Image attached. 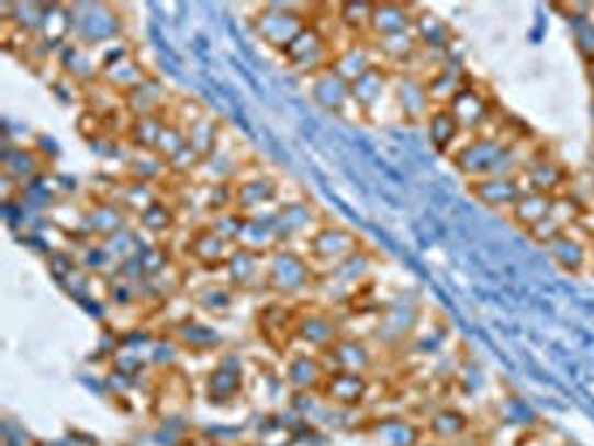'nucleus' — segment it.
<instances>
[{
	"instance_id": "1",
	"label": "nucleus",
	"mask_w": 594,
	"mask_h": 446,
	"mask_svg": "<svg viewBox=\"0 0 594 446\" xmlns=\"http://www.w3.org/2000/svg\"><path fill=\"white\" fill-rule=\"evenodd\" d=\"M529 153L520 149V141L503 137L500 132H482L463 137V143L452 153L455 170L467 182L487 179V176H520Z\"/></svg>"
},
{
	"instance_id": "2",
	"label": "nucleus",
	"mask_w": 594,
	"mask_h": 446,
	"mask_svg": "<svg viewBox=\"0 0 594 446\" xmlns=\"http://www.w3.org/2000/svg\"><path fill=\"white\" fill-rule=\"evenodd\" d=\"M318 275L301 247H277L265 256V292L277 301L298 304L301 298L315 292Z\"/></svg>"
},
{
	"instance_id": "3",
	"label": "nucleus",
	"mask_w": 594,
	"mask_h": 446,
	"mask_svg": "<svg viewBox=\"0 0 594 446\" xmlns=\"http://www.w3.org/2000/svg\"><path fill=\"white\" fill-rule=\"evenodd\" d=\"M71 42H81L99 52L111 42H120L125 33V19L113 3H69Z\"/></svg>"
},
{
	"instance_id": "4",
	"label": "nucleus",
	"mask_w": 594,
	"mask_h": 446,
	"mask_svg": "<svg viewBox=\"0 0 594 446\" xmlns=\"http://www.w3.org/2000/svg\"><path fill=\"white\" fill-rule=\"evenodd\" d=\"M360 247H363V242H360V235L354 233V230H348L343 223L324 221L301 250L315 268V275L324 277L333 268H339L348 256L357 254Z\"/></svg>"
},
{
	"instance_id": "5",
	"label": "nucleus",
	"mask_w": 594,
	"mask_h": 446,
	"mask_svg": "<svg viewBox=\"0 0 594 446\" xmlns=\"http://www.w3.org/2000/svg\"><path fill=\"white\" fill-rule=\"evenodd\" d=\"M310 21H313L310 19V10L301 7V3H262L259 10L253 12L250 24L253 33H256L268 48L282 52Z\"/></svg>"
},
{
	"instance_id": "6",
	"label": "nucleus",
	"mask_w": 594,
	"mask_h": 446,
	"mask_svg": "<svg viewBox=\"0 0 594 446\" xmlns=\"http://www.w3.org/2000/svg\"><path fill=\"white\" fill-rule=\"evenodd\" d=\"M374 271V256L360 247L357 254L348 256L339 268H333L324 277H318L315 292L322 298V304L333 310V304H348L354 294L360 292V286L369 283V277Z\"/></svg>"
},
{
	"instance_id": "7",
	"label": "nucleus",
	"mask_w": 594,
	"mask_h": 446,
	"mask_svg": "<svg viewBox=\"0 0 594 446\" xmlns=\"http://www.w3.org/2000/svg\"><path fill=\"white\" fill-rule=\"evenodd\" d=\"M333 54H336V48H333L330 36H327L315 21H310V24H306V27L282 48L280 57L285 60L289 69L301 71V75L310 78L315 71H322L330 66Z\"/></svg>"
},
{
	"instance_id": "8",
	"label": "nucleus",
	"mask_w": 594,
	"mask_h": 446,
	"mask_svg": "<svg viewBox=\"0 0 594 446\" xmlns=\"http://www.w3.org/2000/svg\"><path fill=\"white\" fill-rule=\"evenodd\" d=\"M324 221L327 218L303 197H292V200L285 197L273 209V230H277L280 247H303Z\"/></svg>"
},
{
	"instance_id": "9",
	"label": "nucleus",
	"mask_w": 594,
	"mask_h": 446,
	"mask_svg": "<svg viewBox=\"0 0 594 446\" xmlns=\"http://www.w3.org/2000/svg\"><path fill=\"white\" fill-rule=\"evenodd\" d=\"M282 185L277 176L265 170H244L235 182H232V209L242 214H262L271 212L282 203Z\"/></svg>"
},
{
	"instance_id": "10",
	"label": "nucleus",
	"mask_w": 594,
	"mask_h": 446,
	"mask_svg": "<svg viewBox=\"0 0 594 446\" xmlns=\"http://www.w3.org/2000/svg\"><path fill=\"white\" fill-rule=\"evenodd\" d=\"M339 336H343V325L333 315L330 306H301L298 315H294V343L306 348V352L324 355Z\"/></svg>"
},
{
	"instance_id": "11",
	"label": "nucleus",
	"mask_w": 594,
	"mask_h": 446,
	"mask_svg": "<svg viewBox=\"0 0 594 446\" xmlns=\"http://www.w3.org/2000/svg\"><path fill=\"white\" fill-rule=\"evenodd\" d=\"M395 113L404 122H425L432 113V99H428V87H425V75L416 69L393 71V92H390Z\"/></svg>"
},
{
	"instance_id": "12",
	"label": "nucleus",
	"mask_w": 594,
	"mask_h": 446,
	"mask_svg": "<svg viewBox=\"0 0 594 446\" xmlns=\"http://www.w3.org/2000/svg\"><path fill=\"white\" fill-rule=\"evenodd\" d=\"M132 214L125 212L113 197H104V200H96L87 209H81L75 233L81 235V238H90V242H104V238H111L113 233H120V230L132 226Z\"/></svg>"
},
{
	"instance_id": "13",
	"label": "nucleus",
	"mask_w": 594,
	"mask_h": 446,
	"mask_svg": "<svg viewBox=\"0 0 594 446\" xmlns=\"http://www.w3.org/2000/svg\"><path fill=\"white\" fill-rule=\"evenodd\" d=\"M247 387V369L238 355H223L214 369L205 376V399L214 408H226L238 402Z\"/></svg>"
},
{
	"instance_id": "14",
	"label": "nucleus",
	"mask_w": 594,
	"mask_h": 446,
	"mask_svg": "<svg viewBox=\"0 0 594 446\" xmlns=\"http://www.w3.org/2000/svg\"><path fill=\"white\" fill-rule=\"evenodd\" d=\"M446 108L452 111V116L458 120V125H461V132L470 134V137L487 132V125L494 120V102H491V96L473 81L467 83Z\"/></svg>"
},
{
	"instance_id": "15",
	"label": "nucleus",
	"mask_w": 594,
	"mask_h": 446,
	"mask_svg": "<svg viewBox=\"0 0 594 446\" xmlns=\"http://www.w3.org/2000/svg\"><path fill=\"white\" fill-rule=\"evenodd\" d=\"M520 179H524L526 191H541V193H564L568 188V179H571V170L568 164H562L553 153L547 149H535L526 158L524 170H520Z\"/></svg>"
},
{
	"instance_id": "16",
	"label": "nucleus",
	"mask_w": 594,
	"mask_h": 446,
	"mask_svg": "<svg viewBox=\"0 0 594 446\" xmlns=\"http://www.w3.org/2000/svg\"><path fill=\"white\" fill-rule=\"evenodd\" d=\"M369 390H372V378L363 376V372L330 369L327 378H324L322 390H318V399H324L330 408H339V411H354V408L366 405Z\"/></svg>"
},
{
	"instance_id": "17",
	"label": "nucleus",
	"mask_w": 594,
	"mask_h": 446,
	"mask_svg": "<svg viewBox=\"0 0 594 446\" xmlns=\"http://www.w3.org/2000/svg\"><path fill=\"white\" fill-rule=\"evenodd\" d=\"M232 247H235V244L226 242L221 233H214L209 223L193 226L188 238H184V256H188L197 268H202V271H223Z\"/></svg>"
},
{
	"instance_id": "18",
	"label": "nucleus",
	"mask_w": 594,
	"mask_h": 446,
	"mask_svg": "<svg viewBox=\"0 0 594 446\" xmlns=\"http://www.w3.org/2000/svg\"><path fill=\"white\" fill-rule=\"evenodd\" d=\"M221 275L238 294L265 292V254L235 244Z\"/></svg>"
},
{
	"instance_id": "19",
	"label": "nucleus",
	"mask_w": 594,
	"mask_h": 446,
	"mask_svg": "<svg viewBox=\"0 0 594 446\" xmlns=\"http://www.w3.org/2000/svg\"><path fill=\"white\" fill-rule=\"evenodd\" d=\"M327 360L324 355H315V352H306V348H298L292 355L285 357V369H282V378H285V387L292 393H315L322 390L324 378H327Z\"/></svg>"
},
{
	"instance_id": "20",
	"label": "nucleus",
	"mask_w": 594,
	"mask_h": 446,
	"mask_svg": "<svg viewBox=\"0 0 594 446\" xmlns=\"http://www.w3.org/2000/svg\"><path fill=\"white\" fill-rule=\"evenodd\" d=\"M545 250L562 275L580 277L592 268V235H580V226L559 235Z\"/></svg>"
},
{
	"instance_id": "21",
	"label": "nucleus",
	"mask_w": 594,
	"mask_h": 446,
	"mask_svg": "<svg viewBox=\"0 0 594 446\" xmlns=\"http://www.w3.org/2000/svg\"><path fill=\"white\" fill-rule=\"evenodd\" d=\"M170 90L164 87L161 78H143L134 90H128L122 96V113L128 120H137V116H170Z\"/></svg>"
},
{
	"instance_id": "22",
	"label": "nucleus",
	"mask_w": 594,
	"mask_h": 446,
	"mask_svg": "<svg viewBox=\"0 0 594 446\" xmlns=\"http://www.w3.org/2000/svg\"><path fill=\"white\" fill-rule=\"evenodd\" d=\"M306 87H310V96H313V102L322 108V111L333 113V116H345V113L351 111V83L345 81L343 75H336V71L327 66V69L315 71L306 78Z\"/></svg>"
},
{
	"instance_id": "23",
	"label": "nucleus",
	"mask_w": 594,
	"mask_h": 446,
	"mask_svg": "<svg viewBox=\"0 0 594 446\" xmlns=\"http://www.w3.org/2000/svg\"><path fill=\"white\" fill-rule=\"evenodd\" d=\"M470 185V197L484 209L494 212H512V205L520 200V193L526 191V185L520 176H487V179H475Z\"/></svg>"
},
{
	"instance_id": "24",
	"label": "nucleus",
	"mask_w": 594,
	"mask_h": 446,
	"mask_svg": "<svg viewBox=\"0 0 594 446\" xmlns=\"http://www.w3.org/2000/svg\"><path fill=\"white\" fill-rule=\"evenodd\" d=\"M413 36L419 42V52L425 57H434L440 63L449 57L452 52V27L446 24V19H440L434 10H425L419 7L416 10V19H413Z\"/></svg>"
},
{
	"instance_id": "25",
	"label": "nucleus",
	"mask_w": 594,
	"mask_h": 446,
	"mask_svg": "<svg viewBox=\"0 0 594 446\" xmlns=\"http://www.w3.org/2000/svg\"><path fill=\"white\" fill-rule=\"evenodd\" d=\"M583 221H585L583 209H580V205H576L568 193H556L553 209H550V214H547L545 221L538 223L533 233H529V238H533L535 244L547 247V244L556 242V238L568 233V230L583 226Z\"/></svg>"
},
{
	"instance_id": "26",
	"label": "nucleus",
	"mask_w": 594,
	"mask_h": 446,
	"mask_svg": "<svg viewBox=\"0 0 594 446\" xmlns=\"http://www.w3.org/2000/svg\"><path fill=\"white\" fill-rule=\"evenodd\" d=\"M390 92H393V69H386L381 63H374L363 78H357V81L351 83L354 111L369 116V113H374L381 108L383 99H390Z\"/></svg>"
},
{
	"instance_id": "27",
	"label": "nucleus",
	"mask_w": 594,
	"mask_h": 446,
	"mask_svg": "<svg viewBox=\"0 0 594 446\" xmlns=\"http://www.w3.org/2000/svg\"><path fill=\"white\" fill-rule=\"evenodd\" d=\"M324 360H327V369H339V372H363V376H369L374 366V352L366 339L343 334L327 352H324Z\"/></svg>"
},
{
	"instance_id": "28",
	"label": "nucleus",
	"mask_w": 594,
	"mask_h": 446,
	"mask_svg": "<svg viewBox=\"0 0 594 446\" xmlns=\"http://www.w3.org/2000/svg\"><path fill=\"white\" fill-rule=\"evenodd\" d=\"M57 66L69 78V81L81 83V87H90V83H99L101 78V57L99 52H92L81 42H66L60 52H57Z\"/></svg>"
},
{
	"instance_id": "29",
	"label": "nucleus",
	"mask_w": 594,
	"mask_h": 446,
	"mask_svg": "<svg viewBox=\"0 0 594 446\" xmlns=\"http://www.w3.org/2000/svg\"><path fill=\"white\" fill-rule=\"evenodd\" d=\"M467 83H470V75H467V69H463L458 60H452V57L440 60L425 75V87H428V99H432L434 108H446Z\"/></svg>"
},
{
	"instance_id": "30",
	"label": "nucleus",
	"mask_w": 594,
	"mask_h": 446,
	"mask_svg": "<svg viewBox=\"0 0 594 446\" xmlns=\"http://www.w3.org/2000/svg\"><path fill=\"white\" fill-rule=\"evenodd\" d=\"M416 10H419L416 3H395V0L374 3L372 19H369V36H366V40H383V36L413 31Z\"/></svg>"
},
{
	"instance_id": "31",
	"label": "nucleus",
	"mask_w": 594,
	"mask_h": 446,
	"mask_svg": "<svg viewBox=\"0 0 594 446\" xmlns=\"http://www.w3.org/2000/svg\"><path fill=\"white\" fill-rule=\"evenodd\" d=\"M3 176L24 188L33 179L45 176V155H40L33 146L24 143H7L3 146Z\"/></svg>"
},
{
	"instance_id": "32",
	"label": "nucleus",
	"mask_w": 594,
	"mask_h": 446,
	"mask_svg": "<svg viewBox=\"0 0 594 446\" xmlns=\"http://www.w3.org/2000/svg\"><path fill=\"white\" fill-rule=\"evenodd\" d=\"M179 205L167 200V197H158L149 209H143L137 218H134V226L141 230L149 242H164L167 235L176 233V226H179Z\"/></svg>"
},
{
	"instance_id": "33",
	"label": "nucleus",
	"mask_w": 594,
	"mask_h": 446,
	"mask_svg": "<svg viewBox=\"0 0 594 446\" xmlns=\"http://www.w3.org/2000/svg\"><path fill=\"white\" fill-rule=\"evenodd\" d=\"M374 52H372V42L369 40H351L345 42L343 48H336V54H333V63L330 69L336 71V75H343L345 81L354 83L357 78H363L366 71L374 66Z\"/></svg>"
},
{
	"instance_id": "34",
	"label": "nucleus",
	"mask_w": 594,
	"mask_h": 446,
	"mask_svg": "<svg viewBox=\"0 0 594 446\" xmlns=\"http://www.w3.org/2000/svg\"><path fill=\"white\" fill-rule=\"evenodd\" d=\"M425 134H428V143L440 155H452L458 146L463 143V132L458 120L452 116L449 108H432V113L425 116Z\"/></svg>"
},
{
	"instance_id": "35",
	"label": "nucleus",
	"mask_w": 594,
	"mask_h": 446,
	"mask_svg": "<svg viewBox=\"0 0 594 446\" xmlns=\"http://www.w3.org/2000/svg\"><path fill=\"white\" fill-rule=\"evenodd\" d=\"M238 247H247V250H256V254L265 256L280 247V238H277V230H273V209L262 214H244Z\"/></svg>"
},
{
	"instance_id": "36",
	"label": "nucleus",
	"mask_w": 594,
	"mask_h": 446,
	"mask_svg": "<svg viewBox=\"0 0 594 446\" xmlns=\"http://www.w3.org/2000/svg\"><path fill=\"white\" fill-rule=\"evenodd\" d=\"M425 435L440 441V444H458V441L470 435V416L463 414L461 408H440V411H434L428 416Z\"/></svg>"
},
{
	"instance_id": "37",
	"label": "nucleus",
	"mask_w": 594,
	"mask_h": 446,
	"mask_svg": "<svg viewBox=\"0 0 594 446\" xmlns=\"http://www.w3.org/2000/svg\"><path fill=\"white\" fill-rule=\"evenodd\" d=\"M553 193H541V191H524L520 193V200L512 205V212H508V218H512V223L517 226V230H524L526 235L533 233L538 223L545 221L547 214H550V209H553Z\"/></svg>"
},
{
	"instance_id": "38",
	"label": "nucleus",
	"mask_w": 594,
	"mask_h": 446,
	"mask_svg": "<svg viewBox=\"0 0 594 446\" xmlns=\"http://www.w3.org/2000/svg\"><path fill=\"white\" fill-rule=\"evenodd\" d=\"M193 304L200 313L212 315V319H226V315L235 313L238 292L226 280H214V283H205L193 292Z\"/></svg>"
},
{
	"instance_id": "39",
	"label": "nucleus",
	"mask_w": 594,
	"mask_h": 446,
	"mask_svg": "<svg viewBox=\"0 0 594 446\" xmlns=\"http://www.w3.org/2000/svg\"><path fill=\"white\" fill-rule=\"evenodd\" d=\"M223 141H226V132H223V122L217 120L214 113H200V116L188 125V146H191L200 158H209Z\"/></svg>"
},
{
	"instance_id": "40",
	"label": "nucleus",
	"mask_w": 594,
	"mask_h": 446,
	"mask_svg": "<svg viewBox=\"0 0 594 446\" xmlns=\"http://www.w3.org/2000/svg\"><path fill=\"white\" fill-rule=\"evenodd\" d=\"M167 122H170V116H137V120H128L122 137L134 153H155Z\"/></svg>"
},
{
	"instance_id": "41",
	"label": "nucleus",
	"mask_w": 594,
	"mask_h": 446,
	"mask_svg": "<svg viewBox=\"0 0 594 446\" xmlns=\"http://www.w3.org/2000/svg\"><path fill=\"white\" fill-rule=\"evenodd\" d=\"M108 197H113V200H116V203H120L125 212L132 214V218H137L143 209H149V205L155 203L158 197H164V193L158 185L137 182V179H125V182L116 185V188H113Z\"/></svg>"
},
{
	"instance_id": "42",
	"label": "nucleus",
	"mask_w": 594,
	"mask_h": 446,
	"mask_svg": "<svg viewBox=\"0 0 594 446\" xmlns=\"http://www.w3.org/2000/svg\"><path fill=\"white\" fill-rule=\"evenodd\" d=\"M416 327V306L404 304V301H393L386 304V310L378 319V336H383L386 343H399Z\"/></svg>"
},
{
	"instance_id": "43",
	"label": "nucleus",
	"mask_w": 594,
	"mask_h": 446,
	"mask_svg": "<svg viewBox=\"0 0 594 446\" xmlns=\"http://www.w3.org/2000/svg\"><path fill=\"white\" fill-rule=\"evenodd\" d=\"M172 336H176V343L182 345V352H214L223 343L217 327L205 325V322H193V319H184L182 325H176Z\"/></svg>"
},
{
	"instance_id": "44",
	"label": "nucleus",
	"mask_w": 594,
	"mask_h": 446,
	"mask_svg": "<svg viewBox=\"0 0 594 446\" xmlns=\"http://www.w3.org/2000/svg\"><path fill=\"white\" fill-rule=\"evenodd\" d=\"M125 172H128V179H137V182L161 185L164 179L170 176V167H167L161 155L134 153L132 158L125 161Z\"/></svg>"
},
{
	"instance_id": "45",
	"label": "nucleus",
	"mask_w": 594,
	"mask_h": 446,
	"mask_svg": "<svg viewBox=\"0 0 594 446\" xmlns=\"http://www.w3.org/2000/svg\"><path fill=\"white\" fill-rule=\"evenodd\" d=\"M374 437L383 446H416L423 441V428L413 426L407 420H383L381 426L374 428Z\"/></svg>"
},
{
	"instance_id": "46",
	"label": "nucleus",
	"mask_w": 594,
	"mask_h": 446,
	"mask_svg": "<svg viewBox=\"0 0 594 446\" xmlns=\"http://www.w3.org/2000/svg\"><path fill=\"white\" fill-rule=\"evenodd\" d=\"M374 3H343L336 10V21L345 31L351 33L354 40H366L369 36V19H372Z\"/></svg>"
},
{
	"instance_id": "47",
	"label": "nucleus",
	"mask_w": 594,
	"mask_h": 446,
	"mask_svg": "<svg viewBox=\"0 0 594 446\" xmlns=\"http://www.w3.org/2000/svg\"><path fill=\"white\" fill-rule=\"evenodd\" d=\"M564 193L574 200L580 209H583L585 214L594 209V172L585 170V167H580V170L571 172V179H568V188H564Z\"/></svg>"
},
{
	"instance_id": "48",
	"label": "nucleus",
	"mask_w": 594,
	"mask_h": 446,
	"mask_svg": "<svg viewBox=\"0 0 594 446\" xmlns=\"http://www.w3.org/2000/svg\"><path fill=\"white\" fill-rule=\"evenodd\" d=\"M571 36H574L580 57H583L585 63L594 60V3L592 12H585L580 19H571Z\"/></svg>"
},
{
	"instance_id": "49",
	"label": "nucleus",
	"mask_w": 594,
	"mask_h": 446,
	"mask_svg": "<svg viewBox=\"0 0 594 446\" xmlns=\"http://www.w3.org/2000/svg\"><path fill=\"white\" fill-rule=\"evenodd\" d=\"M184 146H188V129L184 125H179L176 120L167 122V129H164L161 141H158V149H155V155H161L164 161L170 164L176 155L182 153Z\"/></svg>"
},
{
	"instance_id": "50",
	"label": "nucleus",
	"mask_w": 594,
	"mask_h": 446,
	"mask_svg": "<svg viewBox=\"0 0 594 446\" xmlns=\"http://www.w3.org/2000/svg\"><path fill=\"white\" fill-rule=\"evenodd\" d=\"M212 226L214 233H221L226 242L238 244V235H242V226H244V214L235 212V209H223V212L212 214L209 221H202Z\"/></svg>"
},
{
	"instance_id": "51",
	"label": "nucleus",
	"mask_w": 594,
	"mask_h": 446,
	"mask_svg": "<svg viewBox=\"0 0 594 446\" xmlns=\"http://www.w3.org/2000/svg\"><path fill=\"white\" fill-rule=\"evenodd\" d=\"M520 446H553V441H550V435L541 432V428H533V432H526V435L520 437Z\"/></svg>"
},
{
	"instance_id": "52",
	"label": "nucleus",
	"mask_w": 594,
	"mask_h": 446,
	"mask_svg": "<svg viewBox=\"0 0 594 446\" xmlns=\"http://www.w3.org/2000/svg\"><path fill=\"white\" fill-rule=\"evenodd\" d=\"M585 81H589V87H592V96H594V60L585 63Z\"/></svg>"
},
{
	"instance_id": "53",
	"label": "nucleus",
	"mask_w": 594,
	"mask_h": 446,
	"mask_svg": "<svg viewBox=\"0 0 594 446\" xmlns=\"http://www.w3.org/2000/svg\"><path fill=\"white\" fill-rule=\"evenodd\" d=\"M416 446H446V444H440V441H434V437L425 435L423 441H419V444H416Z\"/></svg>"
},
{
	"instance_id": "54",
	"label": "nucleus",
	"mask_w": 594,
	"mask_h": 446,
	"mask_svg": "<svg viewBox=\"0 0 594 446\" xmlns=\"http://www.w3.org/2000/svg\"><path fill=\"white\" fill-rule=\"evenodd\" d=\"M585 170H592L594 172V146L589 149V158H585Z\"/></svg>"
},
{
	"instance_id": "55",
	"label": "nucleus",
	"mask_w": 594,
	"mask_h": 446,
	"mask_svg": "<svg viewBox=\"0 0 594 446\" xmlns=\"http://www.w3.org/2000/svg\"><path fill=\"white\" fill-rule=\"evenodd\" d=\"M585 221H592V223H594V209H592V212H589V214H585ZM585 221H583V223H585ZM592 235H594V233H592Z\"/></svg>"
},
{
	"instance_id": "56",
	"label": "nucleus",
	"mask_w": 594,
	"mask_h": 446,
	"mask_svg": "<svg viewBox=\"0 0 594 446\" xmlns=\"http://www.w3.org/2000/svg\"><path fill=\"white\" fill-rule=\"evenodd\" d=\"M592 271H594V235H592Z\"/></svg>"
},
{
	"instance_id": "57",
	"label": "nucleus",
	"mask_w": 594,
	"mask_h": 446,
	"mask_svg": "<svg viewBox=\"0 0 594 446\" xmlns=\"http://www.w3.org/2000/svg\"><path fill=\"white\" fill-rule=\"evenodd\" d=\"M592 122H594V96H592Z\"/></svg>"
},
{
	"instance_id": "58",
	"label": "nucleus",
	"mask_w": 594,
	"mask_h": 446,
	"mask_svg": "<svg viewBox=\"0 0 594 446\" xmlns=\"http://www.w3.org/2000/svg\"><path fill=\"white\" fill-rule=\"evenodd\" d=\"M592 146H594V129H592Z\"/></svg>"
},
{
	"instance_id": "59",
	"label": "nucleus",
	"mask_w": 594,
	"mask_h": 446,
	"mask_svg": "<svg viewBox=\"0 0 594 446\" xmlns=\"http://www.w3.org/2000/svg\"><path fill=\"white\" fill-rule=\"evenodd\" d=\"M244 446H250V444H244Z\"/></svg>"
}]
</instances>
